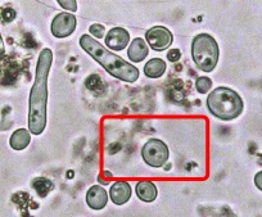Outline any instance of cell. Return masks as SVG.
<instances>
[{"label": "cell", "instance_id": "1", "mask_svg": "<svg viewBox=\"0 0 262 217\" xmlns=\"http://www.w3.org/2000/svg\"><path fill=\"white\" fill-rule=\"evenodd\" d=\"M53 63V52L45 48L40 52L29 99V130L34 135H40L47 126L48 111V79Z\"/></svg>", "mask_w": 262, "mask_h": 217}, {"label": "cell", "instance_id": "2", "mask_svg": "<svg viewBox=\"0 0 262 217\" xmlns=\"http://www.w3.org/2000/svg\"><path fill=\"white\" fill-rule=\"evenodd\" d=\"M80 47L115 79L125 82H135L139 79V70L135 66L113 54L94 37H90V35H82L80 37Z\"/></svg>", "mask_w": 262, "mask_h": 217}, {"label": "cell", "instance_id": "3", "mask_svg": "<svg viewBox=\"0 0 262 217\" xmlns=\"http://www.w3.org/2000/svg\"><path fill=\"white\" fill-rule=\"evenodd\" d=\"M207 108L221 121H233L242 115L244 103L241 95L229 88L213 89L207 98Z\"/></svg>", "mask_w": 262, "mask_h": 217}, {"label": "cell", "instance_id": "4", "mask_svg": "<svg viewBox=\"0 0 262 217\" xmlns=\"http://www.w3.org/2000/svg\"><path fill=\"white\" fill-rule=\"evenodd\" d=\"M219 45L208 34L196 35L191 42V58L200 70L212 72L219 62Z\"/></svg>", "mask_w": 262, "mask_h": 217}, {"label": "cell", "instance_id": "5", "mask_svg": "<svg viewBox=\"0 0 262 217\" xmlns=\"http://www.w3.org/2000/svg\"><path fill=\"white\" fill-rule=\"evenodd\" d=\"M142 157L148 166L160 168L166 165L170 157L168 147L160 139H150L142 148Z\"/></svg>", "mask_w": 262, "mask_h": 217}, {"label": "cell", "instance_id": "6", "mask_svg": "<svg viewBox=\"0 0 262 217\" xmlns=\"http://www.w3.org/2000/svg\"><path fill=\"white\" fill-rule=\"evenodd\" d=\"M145 40L153 50L162 52V50H166L172 45L173 36L172 32L166 27L155 26L148 30L147 34H145Z\"/></svg>", "mask_w": 262, "mask_h": 217}, {"label": "cell", "instance_id": "7", "mask_svg": "<svg viewBox=\"0 0 262 217\" xmlns=\"http://www.w3.org/2000/svg\"><path fill=\"white\" fill-rule=\"evenodd\" d=\"M76 17L71 13H63L57 14L54 17V19L52 21V30L53 36L57 37V39H64V37H69L70 35L74 34L75 29H76Z\"/></svg>", "mask_w": 262, "mask_h": 217}, {"label": "cell", "instance_id": "8", "mask_svg": "<svg viewBox=\"0 0 262 217\" xmlns=\"http://www.w3.org/2000/svg\"><path fill=\"white\" fill-rule=\"evenodd\" d=\"M104 39L105 45L111 50H122L130 42V34L122 27H115L110 30Z\"/></svg>", "mask_w": 262, "mask_h": 217}, {"label": "cell", "instance_id": "9", "mask_svg": "<svg viewBox=\"0 0 262 217\" xmlns=\"http://www.w3.org/2000/svg\"><path fill=\"white\" fill-rule=\"evenodd\" d=\"M108 194L105 189L100 185H93L86 193L88 206L95 211H100L107 206Z\"/></svg>", "mask_w": 262, "mask_h": 217}, {"label": "cell", "instance_id": "10", "mask_svg": "<svg viewBox=\"0 0 262 217\" xmlns=\"http://www.w3.org/2000/svg\"><path fill=\"white\" fill-rule=\"evenodd\" d=\"M131 185L127 181H116L112 186H111L110 196L111 201L117 206H122V204L127 203L131 198Z\"/></svg>", "mask_w": 262, "mask_h": 217}, {"label": "cell", "instance_id": "11", "mask_svg": "<svg viewBox=\"0 0 262 217\" xmlns=\"http://www.w3.org/2000/svg\"><path fill=\"white\" fill-rule=\"evenodd\" d=\"M148 53H149V48L142 37H137V39L133 40L127 50L128 58H130L131 62L134 63H140L142 60H144Z\"/></svg>", "mask_w": 262, "mask_h": 217}, {"label": "cell", "instance_id": "12", "mask_svg": "<svg viewBox=\"0 0 262 217\" xmlns=\"http://www.w3.org/2000/svg\"><path fill=\"white\" fill-rule=\"evenodd\" d=\"M135 191H137L138 198L145 203H152L157 198V188L152 181H139L137 184Z\"/></svg>", "mask_w": 262, "mask_h": 217}, {"label": "cell", "instance_id": "13", "mask_svg": "<svg viewBox=\"0 0 262 217\" xmlns=\"http://www.w3.org/2000/svg\"><path fill=\"white\" fill-rule=\"evenodd\" d=\"M30 143H31V135L27 128H18L12 134L9 139V145L14 150H24L25 148L29 147Z\"/></svg>", "mask_w": 262, "mask_h": 217}, {"label": "cell", "instance_id": "14", "mask_svg": "<svg viewBox=\"0 0 262 217\" xmlns=\"http://www.w3.org/2000/svg\"><path fill=\"white\" fill-rule=\"evenodd\" d=\"M166 62L161 58H153L144 66V75L149 79H160L166 72Z\"/></svg>", "mask_w": 262, "mask_h": 217}, {"label": "cell", "instance_id": "15", "mask_svg": "<svg viewBox=\"0 0 262 217\" xmlns=\"http://www.w3.org/2000/svg\"><path fill=\"white\" fill-rule=\"evenodd\" d=\"M32 188L35 189V191L37 193L39 197H47L49 194V191L53 189L52 181L48 180L45 178H36L32 181Z\"/></svg>", "mask_w": 262, "mask_h": 217}, {"label": "cell", "instance_id": "16", "mask_svg": "<svg viewBox=\"0 0 262 217\" xmlns=\"http://www.w3.org/2000/svg\"><path fill=\"white\" fill-rule=\"evenodd\" d=\"M85 86H86V89H89L90 92L94 93H100L105 89L104 82L102 81V79H100L98 75H92V76L88 77L86 81H85Z\"/></svg>", "mask_w": 262, "mask_h": 217}, {"label": "cell", "instance_id": "17", "mask_svg": "<svg viewBox=\"0 0 262 217\" xmlns=\"http://www.w3.org/2000/svg\"><path fill=\"white\" fill-rule=\"evenodd\" d=\"M212 88V80L210 77H200V79L195 81V89L198 90V93L201 94H206L208 93Z\"/></svg>", "mask_w": 262, "mask_h": 217}, {"label": "cell", "instance_id": "18", "mask_svg": "<svg viewBox=\"0 0 262 217\" xmlns=\"http://www.w3.org/2000/svg\"><path fill=\"white\" fill-rule=\"evenodd\" d=\"M16 17V11H14L13 8H11V7H6V8L2 9V19H3V22H6V24H11L12 21H14Z\"/></svg>", "mask_w": 262, "mask_h": 217}, {"label": "cell", "instance_id": "19", "mask_svg": "<svg viewBox=\"0 0 262 217\" xmlns=\"http://www.w3.org/2000/svg\"><path fill=\"white\" fill-rule=\"evenodd\" d=\"M89 31L90 34H92L94 37H97V39H102V37H104V34H105L104 26L99 24L92 25V26L89 27Z\"/></svg>", "mask_w": 262, "mask_h": 217}, {"label": "cell", "instance_id": "20", "mask_svg": "<svg viewBox=\"0 0 262 217\" xmlns=\"http://www.w3.org/2000/svg\"><path fill=\"white\" fill-rule=\"evenodd\" d=\"M58 4L63 7L64 9L70 12H76L77 11V2L76 0H58Z\"/></svg>", "mask_w": 262, "mask_h": 217}, {"label": "cell", "instance_id": "21", "mask_svg": "<svg viewBox=\"0 0 262 217\" xmlns=\"http://www.w3.org/2000/svg\"><path fill=\"white\" fill-rule=\"evenodd\" d=\"M167 58L170 62H178L181 58V52L179 49H171L170 52L167 53Z\"/></svg>", "mask_w": 262, "mask_h": 217}, {"label": "cell", "instance_id": "22", "mask_svg": "<svg viewBox=\"0 0 262 217\" xmlns=\"http://www.w3.org/2000/svg\"><path fill=\"white\" fill-rule=\"evenodd\" d=\"M261 178H262V172H261V171H259V172H257L256 176H254V184H256V186L259 189V190H262Z\"/></svg>", "mask_w": 262, "mask_h": 217}]
</instances>
